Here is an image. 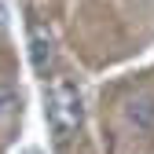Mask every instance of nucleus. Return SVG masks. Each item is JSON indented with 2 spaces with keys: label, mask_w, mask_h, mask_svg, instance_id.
Segmentation results:
<instances>
[{
  "label": "nucleus",
  "mask_w": 154,
  "mask_h": 154,
  "mask_svg": "<svg viewBox=\"0 0 154 154\" xmlns=\"http://www.w3.org/2000/svg\"><path fill=\"white\" fill-rule=\"evenodd\" d=\"M44 118H48V132L55 136V143H66L85 121V103H81V92L70 77H55L51 88H48V106H44Z\"/></svg>",
  "instance_id": "f257e3e1"
},
{
  "label": "nucleus",
  "mask_w": 154,
  "mask_h": 154,
  "mask_svg": "<svg viewBox=\"0 0 154 154\" xmlns=\"http://www.w3.org/2000/svg\"><path fill=\"white\" fill-rule=\"evenodd\" d=\"M125 118L128 125H136L143 132L154 128V95L150 92H136V95H128V103H125Z\"/></svg>",
  "instance_id": "f03ea898"
},
{
  "label": "nucleus",
  "mask_w": 154,
  "mask_h": 154,
  "mask_svg": "<svg viewBox=\"0 0 154 154\" xmlns=\"http://www.w3.org/2000/svg\"><path fill=\"white\" fill-rule=\"evenodd\" d=\"M51 37H48V29L44 26H29V59H33V70L37 73H48V66H51Z\"/></svg>",
  "instance_id": "7ed1b4c3"
},
{
  "label": "nucleus",
  "mask_w": 154,
  "mask_h": 154,
  "mask_svg": "<svg viewBox=\"0 0 154 154\" xmlns=\"http://www.w3.org/2000/svg\"><path fill=\"white\" fill-rule=\"evenodd\" d=\"M11 110H15V92H8V88H0V118H8Z\"/></svg>",
  "instance_id": "20e7f679"
}]
</instances>
